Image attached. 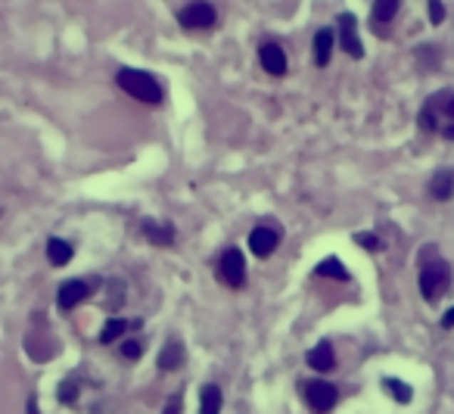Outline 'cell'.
<instances>
[{"label": "cell", "instance_id": "cell-12", "mask_svg": "<svg viewBox=\"0 0 454 414\" xmlns=\"http://www.w3.org/2000/svg\"><path fill=\"white\" fill-rule=\"evenodd\" d=\"M305 361H308V368H311V370H321V374H327V370L336 368V352H333L330 343H318V346L308 349Z\"/></svg>", "mask_w": 454, "mask_h": 414}, {"label": "cell", "instance_id": "cell-26", "mask_svg": "<svg viewBox=\"0 0 454 414\" xmlns=\"http://www.w3.org/2000/svg\"><path fill=\"white\" fill-rule=\"evenodd\" d=\"M184 411V395L181 393H175L171 399L165 402V408H162V414H181Z\"/></svg>", "mask_w": 454, "mask_h": 414}, {"label": "cell", "instance_id": "cell-28", "mask_svg": "<svg viewBox=\"0 0 454 414\" xmlns=\"http://www.w3.org/2000/svg\"><path fill=\"white\" fill-rule=\"evenodd\" d=\"M442 327H448V330L454 327V308H448V312L442 315Z\"/></svg>", "mask_w": 454, "mask_h": 414}, {"label": "cell", "instance_id": "cell-24", "mask_svg": "<svg viewBox=\"0 0 454 414\" xmlns=\"http://www.w3.org/2000/svg\"><path fill=\"white\" fill-rule=\"evenodd\" d=\"M140 355H143V343L140 340H122V358L137 361Z\"/></svg>", "mask_w": 454, "mask_h": 414}, {"label": "cell", "instance_id": "cell-8", "mask_svg": "<svg viewBox=\"0 0 454 414\" xmlns=\"http://www.w3.org/2000/svg\"><path fill=\"white\" fill-rule=\"evenodd\" d=\"M280 246V231L268 228V224H259V228L249 231V253L255 258H271Z\"/></svg>", "mask_w": 454, "mask_h": 414}, {"label": "cell", "instance_id": "cell-13", "mask_svg": "<svg viewBox=\"0 0 454 414\" xmlns=\"http://www.w3.org/2000/svg\"><path fill=\"white\" fill-rule=\"evenodd\" d=\"M184 358H187L184 343H181V340H168L165 346H162V352H159V361H156V365H159V370H165V374H168V370H177V368H181Z\"/></svg>", "mask_w": 454, "mask_h": 414}, {"label": "cell", "instance_id": "cell-18", "mask_svg": "<svg viewBox=\"0 0 454 414\" xmlns=\"http://www.w3.org/2000/svg\"><path fill=\"white\" fill-rule=\"evenodd\" d=\"M128 327H131V321H125V318H109V321H106V327H103V330H100V343H103V346H109V343L125 340Z\"/></svg>", "mask_w": 454, "mask_h": 414}, {"label": "cell", "instance_id": "cell-3", "mask_svg": "<svg viewBox=\"0 0 454 414\" xmlns=\"http://www.w3.org/2000/svg\"><path fill=\"white\" fill-rule=\"evenodd\" d=\"M215 278H218L221 287H227V290H243L246 287V258L237 246H227L225 253L218 256Z\"/></svg>", "mask_w": 454, "mask_h": 414}, {"label": "cell", "instance_id": "cell-25", "mask_svg": "<svg viewBox=\"0 0 454 414\" xmlns=\"http://www.w3.org/2000/svg\"><path fill=\"white\" fill-rule=\"evenodd\" d=\"M355 243H361L367 253H376V249H380V237L376 234H355Z\"/></svg>", "mask_w": 454, "mask_h": 414}, {"label": "cell", "instance_id": "cell-6", "mask_svg": "<svg viewBox=\"0 0 454 414\" xmlns=\"http://www.w3.org/2000/svg\"><path fill=\"white\" fill-rule=\"evenodd\" d=\"M336 34H339V47L352 59L364 56V44H361V38H358V19L352 13H342L336 19Z\"/></svg>", "mask_w": 454, "mask_h": 414}, {"label": "cell", "instance_id": "cell-27", "mask_svg": "<svg viewBox=\"0 0 454 414\" xmlns=\"http://www.w3.org/2000/svg\"><path fill=\"white\" fill-rule=\"evenodd\" d=\"M445 19V6H442V0H430V22L433 25H439Z\"/></svg>", "mask_w": 454, "mask_h": 414}, {"label": "cell", "instance_id": "cell-23", "mask_svg": "<svg viewBox=\"0 0 454 414\" xmlns=\"http://www.w3.org/2000/svg\"><path fill=\"white\" fill-rule=\"evenodd\" d=\"M421 128L423 131H439V112L433 109V103H426L421 112Z\"/></svg>", "mask_w": 454, "mask_h": 414}, {"label": "cell", "instance_id": "cell-2", "mask_svg": "<svg viewBox=\"0 0 454 414\" xmlns=\"http://www.w3.org/2000/svg\"><path fill=\"white\" fill-rule=\"evenodd\" d=\"M448 283H451L448 262H442L439 256H433V249H426L423 265H421V293L426 299H439Z\"/></svg>", "mask_w": 454, "mask_h": 414}, {"label": "cell", "instance_id": "cell-15", "mask_svg": "<svg viewBox=\"0 0 454 414\" xmlns=\"http://www.w3.org/2000/svg\"><path fill=\"white\" fill-rule=\"evenodd\" d=\"M72 256H75V246L68 243V240H63V237H50L47 240V262L50 265L66 268V265L72 262Z\"/></svg>", "mask_w": 454, "mask_h": 414}, {"label": "cell", "instance_id": "cell-29", "mask_svg": "<svg viewBox=\"0 0 454 414\" xmlns=\"http://www.w3.org/2000/svg\"><path fill=\"white\" fill-rule=\"evenodd\" d=\"M25 411H29V414H41V411H38V399H34V395L29 399V405H25Z\"/></svg>", "mask_w": 454, "mask_h": 414}, {"label": "cell", "instance_id": "cell-20", "mask_svg": "<svg viewBox=\"0 0 454 414\" xmlns=\"http://www.w3.org/2000/svg\"><path fill=\"white\" fill-rule=\"evenodd\" d=\"M321 274V278H333V281H349V271H346V265L339 262V258H324V262L314 268Z\"/></svg>", "mask_w": 454, "mask_h": 414}, {"label": "cell", "instance_id": "cell-5", "mask_svg": "<svg viewBox=\"0 0 454 414\" xmlns=\"http://www.w3.org/2000/svg\"><path fill=\"white\" fill-rule=\"evenodd\" d=\"M302 395H305L308 408H311L314 414H327V411L336 408V402H339V390L333 383H327V380L302 383Z\"/></svg>", "mask_w": 454, "mask_h": 414}, {"label": "cell", "instance_id": "cell-10", "mask_svg": "<svg viewBox=\"0 0 454 414\" xmlns=\"http://www.w3.org/2000/svg\"><path fill=\"white\" fill-rule=\"evenodd\" d=\"M398 4H401V0H373V10H371V25H373V31L380 34V38H386V34H389V22L396 19Z\"/></svg>", "mask_w": 454, "mask_h": 414}, {"label": "cell", "instance_id": "cell-14", "mask_svg": "<svg viewBox=\"0 0 454 414\" xmlns=\"http://www.w3.org/2000/svg\"><path fill=\"white\" fill-rule=\"evenodd\" d=\"M333 44H336V31L333 29H321L318 34H314V66L324 69L330 63V56H333Z\"/></svg>", "mask_w": 454, "mask_h": 414}, {"label": "cell", "instance_id": "cell-19", "mask_svg": "<svg viewBox=\"0 0 454 414\" xmlns=\"http://www.w3.org/2000/svg\"><path fill=\"white\" fill-rule=\"evenodd\" d=\"M383 390H386V393H392V399H396V402H401V405H408L411 399H414V390H411L408 383L396 380V377H386V380H383Z\"/></svg>", "mask_w": 454, "mask_h": 414}, {"label": "cell", "instance_id": "cell-4", "mask_svg": "<svg viewBox=\"0 0 454 414\" xmlns=\"http://www.w3.org/2000/svg\"><path fill=\"white\" fill-rule=\"evenodd\" d=\"M177 22H181L184 31H209V29H215V22H218V10L209 0H193V4H187L184 10L177 13Z\"/></svg>", "mask_w": 454, "mask_h": 414}, {"label": "cell", "instance_id": "cell-9", "mask_svg": "<svg viewBox=\"0 0 454 414\" xmlns=\"http://www.w3.org/2000/svg\"><path fill=\"white\" fill-rule=\"evenodd\" d=\"M259 63L268 75H287V54L280 44H274V41H264V44L259 47Z\"/></svg>", "mask_w": 454, "mask_h": 414}, {"label": "cell", "instance_id": "cell-16", "mask_svg": "<svg viewBox=\"0 0 454 414\" xmlns=\"http://www.w3.org/2000/svg\"><path fill=\"white\" fill-rule=\"evenodd\" d=\"M221 405H225L221 386L218 383H205L200 390V414H221Z\"/></svg>", "mask_w": 454, "mask_h": 414}, {"label": "cell", "instance_id": "cell-21", "mask_svg": "<svg viewBox=\"0 0 454 414\" xmlns=\"http://www.w3.org/2000/svg\"><path fill=\"white\" fill-rule=\"evenodd\" d=\"M56 395H59V402H63V405H75V402H78V383H75V377H66V380L59 383Z\"/></svg>", "mask_w": 454, "mask_h": 414}, {"label": "cell", "instance_id": "cell-7", "mask_svg": "<svg viewBox=\"0 0 454 414\" xmlns=\"http://www.w3.org/2000/svg\"><path fill=\"white\" fill-rule=\"evenodd\" d=\"M91 299V283L88 281H66L56 293V308L59 312H75L78 306H84Z\"/></svg>", "mask_w": 454, "mask_h": 414}, {"label": "cell", "instance_id": "cell-1", "mask_svg": "<svg viewBox=\"0 0 454 414\" xmlns=\"http://www.w3.org/2000/svg\"><path fill=\"white\" fill-rule=\"evenodd\" d=\"M115 84L128 94V97H134L137 103H147V106H159L162 97H165L162 84L153 79L150 72H140V69H118Z\"/></svg>", "mask_w": 454, "mask_h": 414}, {"label": "cell", "instance_id": "cell-17", "mask_svg": "<svg viewBox=\"0 0 454 414\" xmlns=\"http://www.w3.org/2000/svg\"><path fill=\"white\" fill-rule=\"evenodd\" d=\"M430 196L439 203H448L454 196V175L451 171H435L433 181H430Z\"/></svg>", "mask_w": 454, "mask_h": 414}, {"label": "cell", "instance_id": "cell-22", "mask_svg": "<svg viewBox=\"0 0 454 414\" xmlns=\"http://www.w3.org/2000/svg\"><path fill=\"white\" fill-rule=\"evenodd\" d=\"M109 299H106V308H118L125 303V283L122 281H109Z\"/></svg>", "mask_w": 454, "mask_h": 414}, {"label": "cell", "instance_id": "cell-11", "mask_svg": "<svg viewBox=\"0 0 454 414\" xmlns=\"http://www.w3.org/2000/svg\"><path fill=\"white\" fill-rule=\"evenodd\" d=\"M143 237H147L153 246L168 249L171 243H175V224H171V221H156V218H147V221H143Z\"/></svg>", "mask_w": 454, "mask_h": 414}]
</instances>
